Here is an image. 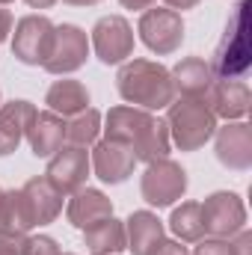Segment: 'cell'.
<instances>
[{"label": "cell", "instance_id": "32", "mask_svg": "<svg viewBox=\"0 0 252 255\" xmlns=\"http://www.w3.org/2000/svg\"><path fill=\"white\" fill-rule=\"evenodd\" d=\"M125 9H133V12H145V9H151L157 0H119Z\"/></svg>", "mask_w": 252, "mask_h": 255}, {"label": "cell", "instance_id": "13", "mask_svg": "<svg viewBox=\"0 0 252 255\" xmlns=\"http://www.w3.org/2000/svg\"><path fill=\"white\" fill-rule=\"evenodd\" d=\"M107 217H113V202H110V196L104 190L80 187V190H74L68 196L65 220H68L74 229L86 232L89 226H95V223H101V220H107Z\"/></svg>", "mask_w": 252, "mask_h": 255}, {"label": "cell", "instance_id": "23", "mask_svg": "<svg viewBox=\"0 0 252 255\" xmlns=\"http://www.w3.org/2000/svg\"><path fill=\"white\" fill-rule=\"evenodd\" d=\"M36 229L30 208L24 202L21 190H3L0 196V232H18V235H30Z\"/></svg>", "mask_w": 252, "mask_h": 255}, {"label": "cell", "instance_id": "37", "mask_svg": "<svg viewBox=\"0 0 252 255\" xmlns=\"http://www.w3.org/2000/svg\"><path fill=\"white\" fill-rule=\"evenodd\" d=\"M60 255H74V253H60Z\"/></svg>", "mask_w": 252, "mask_h": 255}, {"label": "cell", "instance_id": "6", "mask_svg": "<svg viewBox=\"0 0 252 255\" xmlns=\"http://www.w3.org/2000/svg\"><path fill=\"white\" fill-rule=\"evenodd\" d=\"M89 36L77 27V24H57L54 27V42H51V51H48V60H45V71L48 74H74L77 68H83L89 60Z\"/></svg>", "mask_w": 252, "mask_h": 255}, {"label": "cell", "instance_id": "4", "mask_svg": "<svg viewBox=\"0 0 252 255\" xmlns=\"http://www.w3.org/2000/svg\"><path fill=\"white\" fill-rule=\"evenodd\" d=\"M136 33H139V42L157 54V57H169L181 48L184 42V18L181 12L175 9H166V6H151L139 15V24H136Z\"/></svg>", "mask_w": 252, "mask_h": 255}, {"label": "cell", "instance_id": "16", "mask_svg": "<svg viewBox=\"0 0 252 255\" xmlns=\"http://www.w3.org/2000/svg\"><path fill=\"white\" fill-rule=\"evenodd\" d=\"M24 139L30 142V151L36 157L48 160L51 154H57L65 145V119L57 116V113H51V110H39L36 119H33V125L27 128Z\"/></svg>", "mask_w": 252, "mask_h": 255}, {"label": "cell", "instance_id": "5", "mask_svg": "<svg viewBox=\"0 0 252 255\" xmlns=\"http://www.w3.org/2000/svg\"><path fill=\"white\" fill-rule=\"evenodd\" d=\"M89 48L104 65H122L133 57V27L122 15H104L95 21Z\"/></svg>", "mask_w": 252, "mask_h": 255}, {"label": "cell", "instance_id": "27", "mask_svg": "<svg viewBox=\"0 0 252 255\" xmlns=\"http://www.w3.org/2000/svg\"><path fill=\"white\" fill-rule=\"evenodd\" d=\"M193 255H232V241L229 238H202L196 241V250Z\"/></svg>", "mask_w": 252, "mask_h": 255}, {"label": "cell", "instance_id": "1", "mask_svg": "<svg viewBox=\"0 0 252 255\" xmlns=\"http://www.w3.org/2000/svg\"><path fill=\"white\" fill-rule=\"evenodd\" d=\"M116 89L122 95V101L139 110H166L175 101V89H172V77L169 68L151 60H127L119 65L116 74Z\"/></svg>", "mask_w": 252, "mask_h": 255}, {"label": "cell", "instance_id": "9", "mask_svg": "<svg viewBox=\"0 0 252 255\" xmlns=\"http://www.w3.org/2000/svg\"><path fill=\"white\" fill-rule=\"evenodd\" d=\"M89 172H92V166H89V151L65 142L57 154L48 157L45 178H48V184H51L54 190H60L63 196H71L74 190L86 187Z\"/></svg>", "mask_w": 252, "mask_h": 255}, {"label": "cell", "instance_id": "31", "mask_svg": "<svg viewBox=\"0 0 252 255\" xmlns=\"http://www.w3.org/2000/svg\"><path fill=\"white\" fill-rule=\"evenodd\" d=\"M12 27H15V21H12V12L0 6V45H3V42L12 36Z\"/></svg>", "mask_w": 252, "mask_h": 255}, {"label": "cell", "instance_id": "18", "mask_svg": "<svg viewBox=\"0 0 252 255\" xmlns=\"http://www.w3.org/2000/svg\"><path fill=\"white\" fill-rule=\"evenodd\" d=\"M24 202H27V208H30V217H33V223L36 226H51L60 214H63V193L54 190L51 184H48V178L42 175V178H30L24 187Z\"/></svg>", "mask_w": 252, "mask_h": 255}, {"label": "cell", "instance_id": "12", "mask_svg": "<svg viewBox=\"0 0 252 255\" xmlns=\"http://www.w3.org/2000/svg\"><path fill=\"white\" fill-rule=\"evenodd\" d=\"M208 104V110L217 116V119H226V122H241L247 119L250 113V86L244 80H229V77H214L211 89L205 92L202 98Z\"/></svg>", "mask_w": 252, "mask_h": 255}, {"label": "cell", "instance_id": "21", "mask_svg": "<svg viewBox=\"0 0 252 255\" xmlns=\"http://www.w3.org/2000/svg\"><path fill=\"white\" fill-rule=\"evenodd\" d=\"M45 104H48L51 113L68 119V116H74V113L89 107V89L80 80H71V77L54 80L48 86V92H45Z\"/></svg>", "mask_w": 252, "mask_h": 255}, {"label": "cell", "instance_id": "33", "mask_svg": "<svg viewBox=\"0 0 252 255\" xmlns=\"http://www.w3.org/2000/svg\"><path fill=\"white\" fill-rule=\"evenodd\" d=\"M163 3H166V9H175V12H184V9L199 6V0H163Z\"/></svg>", "mask_w": 252, "mask_h": 255}, {"label": "cell", "instance_id": "26", "mask_svg": "<svg viewBox=\"0 0 252 255\" xmlns=\"http://www.w3.org/2000/svg\"><path fill=\"white\" fill-rule=\"evenodd\" d=\"M60 244L51 235H27L21 255H60Z\"/></svg>", "mask_w": 252, "mask_h": 255}, {"label": "cell", "instance_id": "22", "mask_svg": "<svg viewBox=\"0 0 252 255\" xmlns=\"http://www.w3.org/2000/svg\"><path fill=\"white\" fill-rule=\"evenodd\" d=\"M86 255H119L125 253V223L116 217H107L83 232Z\"/></svg>", "mask_w": 252, "mask_h": 255}, {"label": "cell", "instance_id": "29", "mask_svg": "<svg viewBox=\"0 0 252 255\" xmlns=\"http://www.w3.org/2000/svg\"><path fill=\"white\" fill-rule=\"evenodd\" d=\"M232 241V255H252V232L250 229H241Z\"/></svg>", "mask_w": 252, "mask_h": 255}, {"label": "cell", "instance_id": "25", "mask_svg": "<svg viewBox=\"0 0 252 255\" xmlns=\"http://www.w3.org/2000/svg\"><path fill=\"white\" fill-rule=\"evenodd\" d=\"M98 136H101V113L95 107H86L65 119V142L68 145L89 148L98 142Z\"/></svg>", "mask_w": 252, "mask_h": 255}, {"label": "cell", "instance_id": "28", "mask_svg": "<svg viewBox=\"0 0 252 255\" xmlns=\"http://www.w3.org/2000/svg\"><path fill=\"white\" fill-rule=\"evenodd\" d=\"M27 235L18 232H0V255H21Z\"/></svg>", "mask_w": 252, "mask_h": 255}, {"label": "cell", "instance_id": "8", "mask_svg": "<svg viewBox=\"0 0 252 255\" xmlns=\"http://www.w3.org/2000/svg\"><path fill=\"white\" fill-rule=\"evenodd\" d=\"M54 21L48 15H24L12 33V57L24 65H45L51 42H54Z\"/></svg>", "mask_w": 252, "mask_h": 255}, {"label": "cell", "instance_id": "11", "mask_svg": "<svg viewBox=\"0 0 252 255\" xmlns=\"http://www.w3.org/2000/svg\"><path fill=\"white\" fill-rule=\"evenodd\" d=\"M89 166L95 172L98 181L104 184H125L133 175L136 157L125 142H113V139H98L89 151Z\"/></svg>", "mask_w": 252, "mask_h": 255}, {"label": "cell", "instance_id": "38", "mask_svg": "<svg viewBox=\"0 0 252 255\" xmlns=\"http://www.w3.org/2000/svg\"><path fill=\"white\" fill-rule=\"evenodd\" d=\"M0 196H3V190H0Z\"/></svg>", "mask_w": 252, "mask_h": 255}, {"label": "cell", "instance_id": "14", "mask_svg": "<svg viewBox=\"0 0 252 255\" xmlns=\"http://www.w3.org/2000/svg\"><path fill=\"white\" fill-rule=\"evenodd\" d=\"M36 104L18 98V101H6L0 104V157H9L12 151H18V145L27 136V128L36 119Z\"/></svg>", "mask_w": 252, "mask_h": 255}, {"label": "cell", "instance_id": "24", "mask_svg": "<svg viewBox=\"0 0 252 255\" xmlns=\"http://www.w3.org/2000/svg\"><path fill=\"white\" fill-rule=\"evenodd\" d=\"M169 232H172L175 241H181V244H196V241H202V238H205L202 205H199V202H181L178 208H172Z\"/></svg>", "mask_w": 252, "mask_h": 255}, {"label": "cell", "instance_id": "30", "mask_svg": "<svg viewBox=\"0 0 252 255\" xmlns=\"http://www.w3.org/2000/svg\"><path fill=\"white\" fill-rule=\"evenodd\" d=\"M148 255H190V250L181 244V241H169V238H163V241H160Z\"/></svg>", "mask_w": 252, "mask_h": 255}, {"label": "cell", "instance_id": "17", "mask_svg": "<svg viewBox=\"0 0 252 255\" xmlns=\"http://www.w3.org/2000/svg\"><path fill=\"white\" fill-rule=\"evenodd\" d=\"M163 223L154 211H133L125 220V250L130 255H148L166 235Z\"/></svg>", "mask_w": 252, "mask_h": 255}, {"label": "cell", "instance_id": "7", "mask_svg": "<svg viewBox=\"0 0 252 255\" xmlns=\"http://www.w3.org/2000/svg\"><path fill=\"white\" fill-rule=\"evenodd\" d=\"M199 205L208 238H235L241 229H247V205L238 193L217 190Z\"/></svg>", "mask_w": 252, "mask_h": 255}, {"label": "cell", "instance_id": "2", "mask_svg": "<svg viewBox=\"0 0 252 255\" xmlns=\"http://www.w3.org/2000/svg\"><path fill=\"white\" fill-rule=\"evenodd\" d=\"M166 128H169V139L178 151H199L205 148V142L214 139L217 130V116L208 110V104L202 98H175L166 107Z\"/></svg>", "mask_w": 252, "mask_h": 255}, {"label": "cell", "instance_id": "34", "mask_svg": "<svg viewBox=\"0 0 252 255\" xmlns=\"http://www.w3.org/2000/svg\"><path fill=\"white\" fill-rule=\"evenodd\" d=\"M24 3H27L30 9H51L57 0H24Z\"/></svg>", "mask_w": 252, "mask_h": 255}, {"label": "cell", "instance_id": "15", "mask_svg": "<svg viewBox=\"0 0 252 255\" xmlns=\"http://www.w3.org/2000/svg\"><path fill=\"white\" fill-rule=\"evenodd\" d=\"M169 77L178 98H205L217 74H214V65L205 63L202 57H184L181 63L169 68Z\"/></svg>", "mask_w": 252, "mask_h": 255}, {"label": "cell", "instance_id": "3", "mask_svg": "<svg viewBox=\"0 0 252 255\" xmlns=\"http://www.w3.org/2000/svg\"><path fill=\"white\" fill-rule=\"evenodd\" d=\"M187 169L172 160V157H163V160H154V163H145V172L139 178V196L151 205V208H169L175 205L178 199H184L187 193Z\"/></svg>", "mask_w": 252, "mask_h": 255}, {"label": "cell", "instance_id": "35", "mask_svg": "<svg viewBox=\"0 0 252 255\" xmlns=\"http://www.w3.org/2000/svg\"><path fill=\"white\" fill-rule=\"evenodd\" d=\"M68 6H95V3H101V0H63Z\"/></svg>", "mask_w": 252, "mask_h": 255}, {"label": "cell", "instance_id": "19", "mask_svg": "<svg viewBox=\"0 0 252 255\" xmlns=\"http://www.w3.org/2000/svg\"><path fill=\"white\" fill-rule=\"evenodd\" d=\"M169 148H172V139H169V128L163 119H157L151 113V119L139 128V133L133 136L130 142V151L136 157V163H154V160H163L169 157Z\"/></svg>", "mask_w": 252, "mask_h": 255}, {"label": "cell", "instance_id": "36", "mask_svg": "<svg viewBox=\"0 0 252 255\" xmlns=\"http://www.w3.org/2000/svg\"><path fill=\"white\" fill-rule=\"evenodd\" d=\"M9 3H12V0H0V6H9Z\"/></svg>", "mask_w": 252, "mask_h": 255}, {"label": "cell", "instance_id": "20", "mask_svg": "<svg viewBox=\"0 0 252 255\" xmlns=\"http://www.w3.org/2000/svg\"><path fill=\"white\" fill-rule=\"evenodd\" d=\"M151 119L148 110H139V107H130V104H119V107H110L104 116H101V130H104V139H113V142H125L130 145L133 136L139 133V128Z\"/></svg>", "mask_w": 252, "mask_h": 255}, {"label": "cell", "instance_id": "10", "mask_svg": "<svg viewBox=\"0 0 252 255\" xmlns=\"http://www.w3.org/2000/svg\"><path fill=\"white\" fill-rule=\"evenodd\" d=\"M214 151L217 160L232 172L252 169V128L241 122H226L214 130Z\"/></svg>", "mask_w": 252, "mask_h": 255}]
</instances>
